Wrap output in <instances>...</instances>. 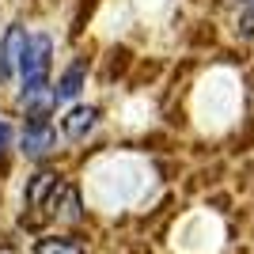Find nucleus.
Segmentation results:
<instances>
[{"instance_id": "9", "label": "nucleus", "mask_w": 254, "mask_h": 254, "mask_svg": "<svg viewBox=\"0 0 254 254\" xmlns=\"http://www.w3.org/2000/svg\"><path fill=\"white\" fill-rule=\"evenodd\" d=\"M235 34H239V38H254V8H247L243 15H239V23H235Z\"/></svg>"}, {"instance_id": "6", "label": "nucleus", "mask_w": 254, "mask_h": 254, "mask_svg": "<svg viewBox=\"0 0 254 254\" xmlns=\"http://www.w3.org/2000/svg\"><path fill=\"white\" fill-rule=\"evenodd\" d=\"M80 87H84V61H76L64 68V76L57 80V87H53V106L57 103H72L76 95H80Z\"/></svg>"}, {"instance_id": "3", "label": "nucleus", "mask_w": 254, "mask_h": 254, "mask_svg": "<svg viewBox=\"0 0 254 254\" xmlns=\"http://www.w3.org/2000/svg\"><path fill=\"white\" fill-rule=\"evenodd\" d=\"M31 34L23 31V27H11L4 34V46H0V80H8L15 68H19V57H23V46H27Z\"/></svg>"}, {"instance_id": "10", "label": "nucleus", "mask_w": 254, "mask_h": 254, "mask_svg": "<svg viewBox=\"0 0 254 254\" xmlns=\"http://www.w3.org/2000/svg\"><path fill=\"white\" fill-rule=\"evenodd\" d=\"M8 144H11V126L4 122V118H0V152L8 148Z\"/></svg>"}, {"instance_id": "7", "label": "nucleus", "mask_w": 254, "mask_h": 254, "mask_svg": "<svg viewBox=\"0 0 254 254\" xmlns=\"http://www.w3.org/2000/svg\"><path fill=\"white\" fill-rule=\"evenodd\" d=\"M61 182H57V175H50V171H38L31 179V186H27V205H46V197H53V190H57Z\"/></svg>"}, {"instance_id": "8", "label": "nucleus", "mask_w": 254, "mask_h": 254, "mask_svg": "<svg viewBox=\"0 0 254 254\" xmlns=\"http://www.w3.org/2000/svg\"><path fill=\"white\" fill-rule=\"evenodd\" d=\"M34 254H84V247L68 235H46V239H38Z\"/></svg>"}, {"instance_id": "5", "label": "nucleus", "mask_w": 254, "mask_h": 254, "mask_svg": "<svg viewBox=\"0 0 254 254\" xmlns=\"http://www.w3.org/2000/svg\"><path fill=\"white\" fill-rule=\"evenodd\" d=\"M50 209H53V216H57V220H68V224H76L80 220V216H84V212H80V190H76V186H57V190H53V197H50Z\"/></svg>"}, {"instance_id": "4", "label": "nucleus", "mask_w": 254, "mask_h": 254, "mask_svg": "<svg viewBox=\"0 0 254 254\" xmlns=\"http://www.w3.org/2000/svg\"><path fill=\"white\" fill-rule=\"evenodd\" d=\"M95 122H99V110H95V106H72V110L64 114L61 129H64V137H68V140H84L87 133L95 129Z\"/></svg>"}, {"instance_id": "11", "label": "nucleus", "mask_w": 254, "mask_h": 254, "mask_svg": "<svg viewBox=\"0 0 254 254\" xmlns=\"http://www.w3.org/2000/svg\"><path fill=\"white\" fill-rule=\"evenodd\" d=\"M232 4H247V8H254V0H232Z\"/></svg>"}, {"instance_id": "1", "label": "nucleus", "mask_w": 254, "mask_h": 254, "mask_svg": "<svg viewBox=\"0 0 254 254\" xmlns=\"http://www.w3.org/2000/svg\"><path fill=\"white\" fill-rule=\"evenodd\" d=\"M50 57H53V42L46 34H31L27 46H23V57H19V80H23V91H38L46 87V76H50Z\"/></svg>"}, {"instance_id": "2", "label": "nucleus", "mask_w": 254, "mask_h": 254, "mask_svg": "<svg viewBox=\"0 0 254 254\" xmlns=\"http://www.w3.org/2000/svg\"><path fill=\"white\" fill-rule=\"evenodd\" d=\"M53 148H57V129H53L46 118L27 122V129H23V137H19V152H23V156L42 159V156H50Z\"/></svg>"}]
</instances>
